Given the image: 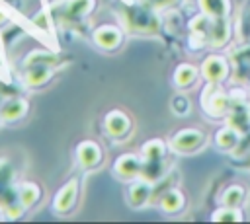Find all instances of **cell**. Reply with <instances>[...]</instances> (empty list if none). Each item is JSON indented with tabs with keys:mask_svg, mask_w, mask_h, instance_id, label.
<instances>
[{
	"mask_svg": "<svg viewBox=\"0 0 250 224\" xmlns=\"http://www.w3.org/2000/svg\"><path fill=\"white\" fill-rule=\"evenodd\" d=\"M115 173L121 177V179H133V177H139L141 171H143V160L135 154H123L117 158L115 166H113Z\"/></svg>",
	"mask_w": 250,
	"mask_h": 224,
	"instance_id": "8",
	"label": "cell"
},
{
	"mask_svg": "<svg viewBox=\"0 0 250 224\" xmlns=\"http://www.w3.org/2000/svg\"><path fill=\"white\" fill-rule=\"evenodd\" d=\"M203 107L207 109L209 115H215V117L227 115V111L230 107V97H227L219 90H207L205 97H203Z\"/></svg>",
	"mask_w": 250,
	"mask_h": 224,
	"instance_id": "10",
	"label": "cell"
},
{
	"mask_svg": "<svg viewBox=\"0 0 250 224\" xmlns=\"http://www.w3.org/2000/svg\"><path fill=\"white\" fill-rule=\"evenodd\" d=\"M141 4L152 8V10H166V8H172L176 6L180 0H139Z\"/></svg>",
	"mask_w": 250,
	"mask_h": 224,
	"instance_id": "25",
	"label": "cell"
},
{
	"mask_svg": "<svg viewBox=\"0 0 250 224\" xmlns=\"http://www.w3.org/2000/svg\"><path fill=\"white\" fill-rule=\"evenodd\" d=\"M230 37V25H229V18H213L211 21V29H209V43L215 47H221L229 41Z\"/></svg>",
	"mask_w": 250,
	"mask_h": 224,
	"instance_id": "14",
	"label": "cell"
},
{
	"mask_svg": "<svg viewBox=\"0 0 250 224\" xmlns=\"http://www.w3.org/2000/svg\"><path fill=\"white\" fill-rule=\"evenodd\" d=\"M240 131H236L234 127H230V125H227V127H223L221 131H217V134H215V142H217V146L221 148V150H232V148H236L238 146V142H240Z\"/></svg>",
	"mask_w": 250,
	"mask_h": 224,
	"instance_id": "16",
	"label": "cell"
},
{
	"mask_svg": "<svg viewBox=\"0 0 250 224\" xmlns=\"http://www.w3.org/2000/svg\"><path fill=\"white\" fill-rule=\"evenodd\" d=\"M18 195H20V201L23 206H33L39 199H41V189L37 183H31V181H25L20 185L18 189Z\"/></svg>",
	"mask_w": 250,
	"mask_h": 224,
	"instance_id": "20",
	"label": "cell"
},
{
	"mask_svg": "<svg viewBox=\"0 0 250 224\" xmlns=\"http://www.w3.org/2000/svg\"><path fill=\"white\" fill-rule=\"evenodd\" d=\"M211 220H213V222H240V220H242V214H240L238 208H234V206H225V205H223L221 208H217V210L213 212Z\"/></svg>",
	"mask_w": 250,
	"mask_h": 224,
	"instance_id": "23",
	"label": "cell"
},
{
	"mask_svg": "<svg viewBox=\"0 0 250 224\" xmlns=\"http://www.w3.org/2000/svg\"><path fill=\"white\" fill-rule=\"evenodd\" d=\"M199 6L203 14L211 18H225L229 16V10H230L229 0H199Z\"/></svg>",
	"mask_w": 250,
	"mask_h": 224,
	"instance_id": "19",
	"label": "cell"
},
{
	"mask_svg": "<svg viewBox=\"0 0 250 224\" xmlns=\"http://www.w3.org/2000/svg\"><path fill=\"white\" fill-rule=\"evenodd\" d=\"M160 208L164 212H170V214L180 212L184 208V195H182V191H178V189L166 191L162 195V199H160Z\"/></svg>",
	"mask_w": 250,
	"mask_h": 224,
	"instance_id": "18",
	"label": "cell"
},
{
	"mask_svg": "<svg viewBox=\"0 0 250 224\" xmlns=\"http://www.w3.org/2000/svg\"><path fill=\"white\" fill-rule=\"evenodd\" d=\"M150 195H152V181H148V179H145V177H141L139 181H135V183L129 187V191H127V199H129V203H131L133 206H143V205H146L148 199H150Z\"/></svg>",
	"mask_w": 250,
	"mask_h": 224,
	"instance_id": "13",
	"label": "cell"
},
{
	"mask_svg": "<svg viewBox=\"0 0 250 224\" xmlns=\"http://www.w3.org/2000/svg\"><path fill=\"white\" fill-rule=\"evenodd\" d=\"M76 195H78V183L72 179L66 185H62L59 189V193L55 195V199H53L55 210L57 212H68L76 203Z\"/></svg>",
	"mask_w": 250,
	"mask_h": 224,
	"instance_id": "11",
	"label": "cell"
},
{
	"mask_svg": "<svg viewBox=\"0 0 250 224\" xmlns=\"http://www.w3.org/2000/svg\"><path fill=\"white\" fill-rule=\"evenodd\" d=\"M27 111V99L23 97H12L2 103L0 107V119L2 121H18Z\"/></svg>",
	"mask_w": 250,
	"mask_h": 224,
	"instance_id": "15",
	"label": "cell"
},
{
	"mask_svg": "<svg viewBox=\"0 0 250 224\" xmlns=\"http://www.w3.org/2000/svg\"><path fill=\"white\" fill-rule=\"evenodd\" d=\"M244 197H246L244 187H240V185H230V187H227V191L223 193L221 203H223L225 206H234V208H238V206L242 205Z\"/></svg>",
	"mask_w": 250,
	"mask_h": 224,
	"instance_id": "22",
	"label": "cell"
},
{
	"mask_svg": "<svg viewBox=\"0 0 250 224\" xmlns=\"http://www.w3.org/2000/svg\"><path fill=\"white\" fill-rule=\"evenodd\" d=\"M143 160L145 162H164L166 158V144L160 138H152L143 146Z\"/></svg>",
	"mask_w": 250,
	"mask_h": 224,
	"instance_id": "17",
	"label": "cell"
},
{
	"mask_svg": "<svg viewBox=\"0 0 250 224\" xmlns=\"http://www.w3.org/2000/svg\"><path fill=\"white\" fill-rule=\"evenodd\" d=\"M156 10L145 6V4H135V6H127L125 8V21H127V27L131 31H137V33H154L158 31L160 27V21L154 14Z\"/></svg>",
	"mask_w": 250,
	"mask_h": 224,
	"instance_id": "1",
	"label": "cell"
},
{
	"mask_svg": "<svg viewBox=\"0 0 250 224\" xmlns=\"http://www.w3.org/2000/svg\"><path fill=\"white\" fill-rule=\"evenodd\" d=\"M53 68H55V66L45 64V62H31V64H23V80H25V84H27V86H31V88L43 86V84L51 78Z\"/></svg>",
	"mask_w": 250,
	"mask_h": 224,
	"instance_id": "7",
	"label": "cell"
},
{
	"mask_svg": "<svg viewBox=\"0 0 250 224\" xmlns=\"http://www.w3.org/2000/svg\"><path fill=\"white\" fill-rule=\"evenodd\" d=\"M121 39H123V31H121L119 27H115V25H109V23L100 25V27L94 31V41H96V45L102 47V49H107V51L119 47Z\"/></svg>",
	"mask_w": 250,
	"mask_h": 224,
	"instance_id": "9",
	"label": "cell"
},
{
	"mask_svg": "<svg viewBox=\"0 0 250 224\" xmlns=\"http://www.w3.org/2000/svg\"><path fill=\"white\" fill-rule=\"evenodd\" d=\"M201 74L209 84H219L229 76V62L219 55H211L203 60Z\"/></svg>",
	"mask_w": 250,
	"mask_h": 224,
	"instance_id": "4",
	"label": "cell"
},
{
	"mask_svg": "<svg viewBox=\"0 0 250 224\" xmlns=\"http://www.w3.org/2000/svg\"><path fill=\"white\" fill-rule=\"evenodd\" d=\"M227 125L234 127L240 132L250 129V107L240 99H230V107L227 111Z\"/></svg>",
	"mask_w": 250,
	"mask_h": 224,
	"instance_id": "5",
	"label": "cell"
},
{
	"mask_svg": "<svg viewBox=\"0 0 250 224\" xmlns=\"http://www.w3.org/2000/svg\"><path fill=\"white\" fill-rule=\"evenodd\" d=\"M76 156H78L80 166H84V168H96L102 162V148L94 140H84V142L78 144Z\"/></svg>",
	"mask_w": 250,
	"mask_h": 224,
	"instance_id": "12",
	"label": "cell"
},
{
	"mask_svg": "<svg viewBox=\"0 0 250 224\" xmlns=\"http://www.w3.org/2000/svg\"><path fill=\"white\" fill-rule=\"evenodd\" d=\"M172 109L176 115H186L189 111V99L186 95H176L172 99Z\"/></svg>",
	"mask_w": 250,
	"mask_h": 224,
	"instance_id": "24",
	"label": "cell"
},
{
	"mask_svg": "<svg viewBox=\"0 0 250 224\" xmlns=\"http://www.w3.org/2000/svg\"><path fill=\"white\" fill-rule=\"evenodd\" d=\"M104 127H105L107 134H111V136H115V138H121V136H125V134L129 132V129H131V119H129L127 113H123V111H119V109H113V111H109V113L105 115Z\"/></svg>",
	"mask_w": 250,
	"mask_h": 224,
	"instance_id": "6",
	"label": "cell"
},
{
	"mask_svg": "<svg viewBox=\"0 0 250 224\" xmlns=\"http://www.w3.org/2000/svg\"><path fill=\"white\" fill-rule=\"evenodd\" d=\"M0 107H2V103H0Z\"/></svg>",
	"mask_w": 250,
	"mask_h": 224,
	"instance_id": "26",
	"label": "cell"
},
{
	"mask_svg": "<svg viewBox=\"0 0 250 224\" xmlns=\"http://www.w3.org/2000/svg\"><path fill=\"white\" fill-rule=\"evenodd\" d=\"M197 78V68L191 66V64H180L174 72V82L178 88H188L195 82Z\"/></svg>",
	"mask_w": 250,
	"mask_h": 224,
	"instance_id": "21",
	"label": "cell"
},
{
	"mask_svg": "<svg viewBox=\"0 0 250 224\" xmlns=\"http://www.w3.org/2000/svg\"><path fill=\"white\" fill-rule=\"evenodd\" d=\"M94 4L96 0H57L51 6V14L62 23H76L92 12Z\"/></svg>",
	"mask_w": 250,
	"mask_h": 224,
	"instance_id": "2",
	"label": "cell"
},
{
	"mask_svg": "<svg viewBox=\"0 0 250 224\" xmlns=\"http://www.w3.org/2000/svg\"><path fill=\"white\" fill-rule=\"evenodd\" d=\"M203 142H205V134L199 129H184L172 136V148L176 152H184V154L199 150L203 146Z\"/></svg>",
	"mask_w": 250,
	"mask_h": 224,
	"instance_id": "3",
	"label": "cell"
}]
</instances>
